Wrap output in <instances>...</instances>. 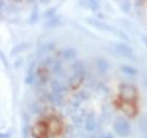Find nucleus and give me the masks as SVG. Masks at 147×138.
Segmentation results:
<instances>
[{
  "label": "nucleus",
  "mask_w": 147,
  "mask_h": 138,
  "mask_svg": "<svg viewBox=\"0 0 147 138\" xmlns=\"http://www.w3.org/2000/svg\"><path fill=\"white\" fill-rule=\"evenodd\" d=\"M120 97L124 103H132L136 102L138 97V90L134 84L129 83H121L119 86Z\"/></svg>",
  "instance_id": "obj_1"
},
{
  "label": "nucleus",
  "mask_w": 147,
  "mask_h": 138,
  "mask_svg": "<svg viewBox=\"0 0 147 138\" xmlns=\"http://www.w3.org/2000/svg\"><path fill=\"white\" fill-rule=\"evenodd\" d=\"M113 131L119 137L126 138L131 134V126L123 117H117L113 122Z\"/></svg>",
  "instance_id": "obj_2"
},
{
  "label": "nucleus",
  "mask_w": 147,
  "mask_h": 138,
  "mask_svg": "<svg viewBox=\"0 0 147 138\" xmlns=\"http://www.w3.org/2000/svg\"><path fill=\"white\" fill-rule=\"evenodd\" d=\"M113 50L118 53V55L123 56V57H125V58H128V59L135 58L134 50L129 46L125 44V43H122V42L115 43V44H113Z\"/></svg>",
  "instance_id": "obj_3"
},
{
  "label": "nucleus",
  "mask_w": 147,
  "mask_h": 138,
  "mask_svg": "<svg viewBox=\"0 0 147 138\" xmlns=\"http://www.w3.org/2000/svg\"><path fill=\"white\" fill-rule=\"evenodd\" d=\"M86 21H87V23L92 25L94 28H96L97 30H99V31L109 32V33H115V34H116L117 31L111 27V25L106 24V23L100 21V20H97V19H94V18H87L86 19Z\"/></svg>",
  "instance_id": "obj_4"
},
{
  "label": "nucleus",
  "mask_w": 147,
  "mask_h": 138,
  "mask_svg": "<svg viewBox=\"0 0 147 138\" xmlns=\"http://www.w3.org/2000/svg\"><path fill=\"white\" fill-rule=\"evenodd\" d=\"M97 129V119L94 114H88L85 119V130L87 132H94Z\"/></svg>",
  "instance_id": "obj_5"
},
{
  "label": "nucleus",
  "mask_w": 147,
  "mask_h": 138,
  "mask_svg": "<svg viewBox=\"0 0 147 138\" xmlns=\"http://www.w3.org/2000/svg\"><path fill=\"white\" fill-rule=\"evenodd\" d=\"M73 71H74V75L79 77H85V67H84V63L81 60H78L73 65Z\"/></svg>",
  "instance_id": "obj_6"
},
{
  "label": "nucleus",
  "mask_w": 147,
  "mask_h": 138,
  "mask_svg": "<svg viewBox=\"0 0 147 138\" xmlns=\"http://www.w3.org/2000/svg\"><path fill=\"white\" fill-rule=\"evenodd\" d=\"M30 46H31V43L26 42V41L19 43V44L15 46L12 49V51H11V56L14 57V56L18 55L19 53H21V52H23V51H25V50H28Z\"/></svg>",
  "instance_id": "obj_7"
},
{
  "label": "nucleus",
  "mask_w": 147,
  "mask_h": 138,
  "mask_svg": "<svg viewBox=\"0 0 147 138\" xmlns=\"http://www.w3.org/2000/svg\"><path fill=\"white\" fill-rule=\"evenodd\" d=\"M96 63H97V68L101 73H106L107 70L109 69V63L106 59H104L103 57H98L96 59Z\"/></svg>",
  "instance_id": "obj_8"
},
{
  "label": "nucleus",
  "mask_w": 147,
  "mask_h": 138,
  "mask_svg": "<svg viewBox=\"0 0 147 138\" xmlns=\"http://www.w3.org/2000/svg\"><path fill=\"white\" fill-rule=\"evenodd\" d=\"M34 79H35V62L33 61L30 65V68L28 70V73H26V77L24 79V82L26 84H33L34 83Z\"/></svg>",
  "instance_id": "obj_9"
},
{
  "label": "nucleus",
  "mask_w": 147,
  "mask_h": 138,
  "mask_svg": "<svg viewBox=\"0 0 147 138\" xmlns=\"http://www.w3.org/2000/svg\"><path fill=\"white\" fill-rule=\"evenodd\" d=\"M60 128V122L56 118H51L49 121V128H47V131L49 133H52V135H55L56 133L58 132V129Z\"/></svg>",
  "instance_id": "obj_10"
},
{
  "label": "nucleus",
  "mask_w": 147,
  "mask_h": 138,
  "mask_svg": "<svg viewBox=\"0 0 147 138\" xmlns=\"http://www.w3.org/2000/svg\"><path fill=\"white\" fill-rule=\"evenodd\" d=\"M49 101L52 102L55 105H60L63 102V95L62 94H58V93L51 92V94L49 95Z\"/></svg>",
  "instance_id": "obj_11"
},
{
  "label": "nucleus",
  "mask_w": 147,
  "mask_h": 138,
  "mask_svg": "<svg viewBox=\"0 0 147 138\" xmlns=\"http://www.w3.org/2000/svg\"><path fill=\"white\" fill-rule=\"evenodd\" d=\"M38 18H39V10H38V3L34 2V6H33V9H32L31 16H30V18H28V23H30V24H34L35 22L38 20Z\"/></svg>",
  "instance_id": "obj_12"
},
{
  "label": "nucleus",
  "mask_w": 147,
  "mask_h": 138,
  "mask_svg": "<svg viewBox=\"0 0 147 138\" xmlns=\"http://www.w3.org/2000/svg\"><path fill=\"white\" fill-rule=\"evenodd\" d=\"M62 56L66 60H71V59H74L77 56V51L75 49H66L62 52Z\"/></svg>",
  "instance_id": "obj_13"
},
{
  "label": "nucleus",
  "mask_w": 147,
  "mask_h": 138,
  "mask_svg": "<svg viewBox=\"0 0 147 138\" xmlns=\"http://www.w3.org/2000/svg\"><path fill=\"white\" fill-rule=\"evenodd\" d=\"M121 71L126 75H129V76H136L138 74L137 69L132 68L130 65H121Z\"/></svg>",
  "instance_id": "obj_14"
},
{
  "label": "nucleus",
  "mask_w": 147,
  "mask_h": 138,
  "mask_svg": "<svg viewBox=\"0 0 147 138\" xmlns=\"http://www.w3.org/2000/svg\"><path fill=\"white\" fill-rule=\"evenodd\" d=\"M23 120H24V122L22 124V138H28V130H30V123H28V116L25 114H24V117H23Z\"/></svg>",
  "instance_id": "obj_15"
},
{
  "label": "nucleus",
  "mask_w": 147,
  "mask_h": 138,
  "mask_svg": "<svg viewBox=\"0 0 147 138\" xmlns=\"http://www.w3.org/2000/svg\"><path fill=\"white\" fill-rule=\"evenodd\" d=\"M63 90H64V88H63V86H62L59 81L54 80V81L52 82V92L58 93V94H62V93H63Z\"/></svg>",
  "instance_id": "obj_16"
},
{
  "label": "nucleus",
  "mask_w": 147,
  "mask_h": 138,
  "mask_svg": "<svg viewBox=\"0 0 147 138\" xmlns=\"http://www.w3.org/2000/svg\"><path fill=\"white\" fill-rule=\"evenodd\" d=\"M120 9L122 12H124L125 14H128L131 10V2L130 1H127V0H124V1H121L120 2Z\"/></svg>",
  "instance_id": "obj_17"
},
{
  "label": "nucleus",
  "mask_w": 147,
  "mask_h": 138,
  "mask_svg": "<svg viewBox=\"0 0 147 138\" xmlns=\"http://www.w3.org/2000/svg\"><path fill=\"white\" fill-rule=\"evenodd\" d=\"M49 68H51V70H52L53 73L59 74L62 70V65H61V62L59 61V60H54Z\"/></svg>",
  "instance_id": "obj_18"
},
{
  "label": "nucleus",
  "mask_w": 147,
  "mask_h": 138,
  "mask_svg": "<svg viewBox=\"0 0 147 138\" xmlns=\"http://www.w3.org/2000/svg\"><path fill=\"white\" fill-rule=\"evenodd\" d=\"M56 13H57V9H56V6L54 7H49V10H46L45 12L43 13V17H45V18H54L56 17Z\"/></svg>",
  "instance_id": "obj_19"
},
{
  "label": "nucleus",
  "mask_w": 147,
  "mask_h": 138,
  "mask_svg": "<svg viewBox=\"0 0 147 138\" xmlns=\"http://www.w3.org/2000/svg\"><path fill=\"white\" fill-rule=\"evenodd\" d=\"M139 123H140V130H141L144 134L147 135V117L146 116L141 117V119H140Z\"/></svg>",
  "instance_id": "obj_20"
},
{
  "label": "nucleus",
  "mask_w": 147,
  "mask_h": 138,
  "mask_svg": "<svg viewBox=\"0 0 147 138\" xmlns=\"http://www.w3.org/2000/svg\"><path fill=\"white\" fill-rule=\"evenodd\" d=\"M87 4H88V7L92 10V12H97L99 9H100V3L96 0H90V1H87Z\"/></svg>",
  "instance_id": "obj_21"
},
{
  "label": "nucleus",
  "mask_w": 147,
  "mask_h": 138,
  "mask_svg": "<svg viewBox=\"0 0 147 138\" xmlns=\"http://www.w3.org/2000/svg\"><path fill=\"white\" fill-rule=\"evenodd\" d=\"M88 97H89V94L86 92V91H81V92L78 94V96H77V100H78V102H81V101L86 100Z\"/></svg>",
  "instance_id": "obj_22"
},
{
  "label": "nucleus",
  "mask_w": 147,
  "mask_h": 138,
  "mask_svg": "<svg viewBox=\"0 0 147 138\" xmlns=\"http://www.w3.org/2000/svg\"><path fill=\"white\" fill-rule=\"evenodd\" d=\"M60 23V18L59 17H54V18H51L49 21L46 22V24L49 25V27H56V25H58Z\"/></svg>",
  "instance_id": "obj_23"
},
{
  "label": "nucleus",
  "mask_w": 147,
  "mask_h": 138,
  "mask_svg": "<svg viewBox=\"0 0 147 138\" xmlns=\"http://www.w3.org/2000/svg\"><path fill=\"white\" fill-rule=\"evenodd\" d=\"M0 55H1V61H2V63L4 65V67H5L6 69H9V61L6 60V57L5 55H4V53L1 51V53H0Z\"/></svg>",
  "instance_id": "obj_24"
},
{
  "label": "nucleus",
  "mask_w": 147,
  "mask_h": 138,
  "mask_svg": "<svg viewBox=\"0 0 147 138\" xmlns=\"http://www.w3.org/2000/svg\"><path fill=\"white\" fill-rule=\"evenodd\" d=\"M12 134L11 133H1L0 134V138H11Z\"/></svg>",
  "instance_id": "obj_25"
},
{
  "label": "nucleus",
  "mask_w": 147,
  "mask_h": 138,
  "mask_svg": "<svg viewBox=\"0 0 147 138\" xmlns=\"http://www.w3.org/2000/svg\"><path fill=\"white\" fill-rule=\"evenodd\" d=\"M102 138H115V136L111 133H106L105 135H102Z\"/></svg>",
  "instance_id": "obj_26"
},
{
  "label": "nucleus",
  "mask_w": 147,
  "mask_h": 138,
  "mask_svg": "<svg viewBox=\"0 0 147 138\" xmlns=\"http://www.w3.org/2000/svg\"><path fill=\"white\" fill-rule=\"evenodd\" d=\"M142 38H143V40H144V42H145V43H146V44H147V37L143 36V37H142Z\"/></svg>",
  "instance_id": "obj_27"
},
{
  "label": "nucleus",
  "mask_w": 147,
  "mask_h": 138,
  "mask_svg": "<svg viewBox=\"0 0 147 138\" xmlns=\"http://www.w3.org/2000/svg\"><path fill=\"white\" fill-rule=\"evenodd\" d=\"M144 138H147V135H146V136H145V137H144Z\"/></svg>",
  "instance_id": "obj_28"
}]
</instances>
